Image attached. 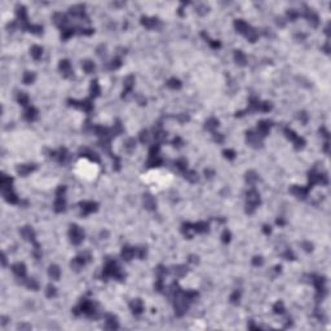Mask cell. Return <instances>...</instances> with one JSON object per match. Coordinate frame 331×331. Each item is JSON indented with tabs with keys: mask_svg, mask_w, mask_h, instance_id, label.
<instances>
[{
	"mask_svg": "<svg viewBox=\"0 0 331 331\" xmlns=\"http://www.w3.org/2000/svg\"><path fill=\"white\" fill-rule=\"evenodd\" d=\"M75 172L78 174L79 178H84V180H93V178H96L97 174H99V168L96 164L89 160L80 159L76 163Z\"/></svg>",
	"mask_w": 331,
	"mask_h": 331,
	"instance_id": "obj_1",
	"label": "cell"
},
{
	"mask_svg": "<svg viewBox=\"0 0 331 331\" xmlns=\"http://www.w3.org/2000/svg\"><path fill=\"white\" fill-rule=\"evenodd\" d=\"M167 178H170V175H159L158 172H153V174L148 175L146 178V182L150 185H157V186H164L167 185Z\"/></svg>",
	"mask_w": 331,
	"mask_h": 331,
	"instance_id": "obj_2",
	"label": "cell"
}]
</instances>
